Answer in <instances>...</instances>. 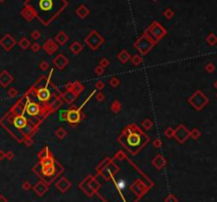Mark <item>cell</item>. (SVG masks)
I'll return each instance as SVG.
<instances>
[{
  "label": "cell",
  "instance_id": "3957f363",
  "mask_svg": "<svg viewBox=\"0 0 217 202\" xmlns=\"http://www.w3.org/2000/svg\"><path fill=\"white\" fill-rule=\"evenodd\" d=\"M27 110L30 114H36V113L38 112V107L36 106L35 104H30L29 106H28Z\"/></svg>",
  "mask_w": 217,
  "mask_h": 202
},
{
  "label": "cell",
  "instance_id": "6da1fadb",
  "mask_svg": "<svg viewBox=\"0 0 217 202\" xmlns=\"http://www.w3.org/2000/svg\"><path fill=\"white\" fill-rule=\"evenodd\" d=\"M55 2L56 0H37V10L38 12L42 15H46V16H50L49 18H53L52 16H54L56 13H58V11L55 8Z\"/></svg>",
  "mask_w": 217,
  "mask_h": 202
},
{
  "label": "cell",
  "instance_id": "7a4b0ae2",
  "mask_svg": "<svg viewBox=\"0 0 217 202\" xmlns=\"http://www.w3.org/2000/svg\"><path fill=\"white\" fill-rule=\"evenodd\" d=\"M128 143H129L130 145H135V146H136L137 144L140 143V135H138V134L129 135V137H128Z\"/></svg>",
  "mask_w": 217,
  "mask_h": 202
},
{
  "label": "cell",
  "instance_id": "5b68a950",
  "mask_svg": "<svg viewBox=\"0 0 217 202\" xmlns=\"http://www.w3.org/2000/svg\"><path fill=\"white\" fill-rule=\"evenodd\" d=\"M77 14H78L79 16L82 17V18H84V17H85L86 15L88 14V10L85 8V6H81V8L77 10Z\"/></svg>",
  "mask_w": 217,
  "mask_h": 202
},
{
  "label": "cell",
  "instance_id": "277c9868",
  "mask_svg": "<svg viewBox=\"0 0 217 202\" xmlns=\"http://www.w3.org/2000/svg\"><path fill=\"white\" fill-rule=\"evenodd\" d=\"M15 125L17 126V127H23V126L25 125V119L22 117L20 118H16V120H15Z\"/></svg>",
  "mask_w": 217,
  "mask_h": 202
},
{
  "label": "cell",
  "instance_id": "8992f818",
  "mask_svg": "<svg viewBox=\"0 0 217 202\" xmlns=\"http://www.w3.org/2000/svg\"><path fill=\"white\" fill-rule=\"evenodd\" d=\"M171 15H172V12H169H169H167V11L165 12V16H167V18H171V17H169Z\"/></svg>",
  "mask_w": 217,
  "mask_h": 202
}]
</instances>
